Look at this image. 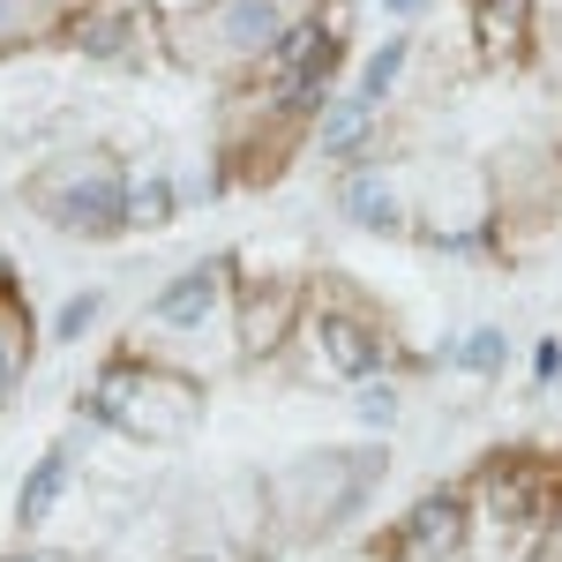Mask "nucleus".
<instances>
[{"mask_svg": "<svg viewBox=\"0 0 562 562\" xmlns=\"http://www.w3.org/2000/svg\"><path fill=\"white\" fill-rule=\"evenodd\" d=\"M375 480H383V442H360V450H301V458H285L278 473L262 480V518H270V532L285 548H307V540L338 532L368 503Z\"/></svg>", "mask_w": 562, "mask_h": 562, "instance_id": "obj_1", "label": "nucleus"}, {"mask_svg": "<svg viewBox=\"0 0 562 562\" xmlns=\"http://www.w3.org/2000/svg\"><path fill=\"white\" fill-rule=\"evenodd\" d=\"M307 15H315V0H195L166 23V45L195 76H248L256 60L301 38Z\"/></svg>", "mask_w": 562, "mask_h": 562, "instance_id": "obj_2", "label": "nucleus"}, {"mask_svg": "<svg viewBox=\"0 0 562 562\" xmlns=\"http://www.w3.org/2000/svg\"><path fill=\"white\" fill-rule=\"evenodd\" d=\"M90 420L113 428L121 442L173 450L203 420V383L180 375V368H150V360H113L98 375V390H90Z\"/></svg>", "mask_w": 562, "mask_h": 562, "instance_id": "obj_3", "label": "nucleus"}, {"mask_svg": "<svg viewBox=\"0 0 562 562\" xmlns=\"http://www.w3.org/2000/svg\"><path fill=\"white\" fill-rule=\"evenodd\" d=\"M128 195H135V180L121 166V150H105V143L60 150V158H45L38 173L23 180V203L45 225H60V233H113V225H128Z\"/></svg>", "mask_w": 562, "mask_h": 562, "instance_id": "obj_4", "label": "nucleus"}, {"mask_svg": "<svg viewBox=\"0 0 562 562\" xmlns=\"http://www.w3.org/2000/svg\"><path fill=\"white\" fill-rule=\"evenodd\" d=\"M487 188H495V225L503 233H540L562 217V143H503L487 158Z\"/></svg>", "mask_w": 562, "mask_h": 562, "instance_id": "obj_5", "label": "nucleus"}, {"mask_svg": "<svg viewBox=\"0 0 562 562\" xmlns=\"http://www.w3.org/2000/svg\"><path fill=\"white\" fill-rule=\"evenodd\" d=\"M487 217H495V188L473 166H435L428 203H420V240L428 248H473L487 240Z\"/></svg>", "mask_w": 562, "mask_h": 562, "instance_id": "obj_6", "label": "nucleus"}, {"mask_svg": "<svg viewBox=\"0 0 562 562\" xmlns=\"http://www.w3.org/2000/svg\"><path fill=\"white\" fill-rule=\"evenodd\" d=\"M307 330H315V346H323V360L346 375V383H360V375H375L383 368V323L368 315V307H315L307 315Z\"/></svg>", "mask_w": 562, "mask_h": 562, "instance_id": "obj_7", "label": "nucleus"}, {"mask_svg": "<svg viewBox=\"0 0 562 562\" xmlns=\"http://www.w3.org/2000/svg\"><path fill=\"white\" fill-rule=\"evenodd\" d=\"M390 555L397 562H458L465 555V503L458 495H428L413 503L397 532H390Z\"/></svg>", "mask_w": 562, "mask_h": 562, "instance_id": "obj_8", "label": "nucleus"}, {"mask_svg": "<svg viewBox=\"0 0 562 562\" xmlns=\"http://www.w3.org/2000/svg\"><path fill=\"white\" fill-rule=\"evenodd\" d=\"M225 293H233L225 256H211V262H195L188 278H173V285L150 301V323H158V330H173V338H195V330H211V323H217Z\"/></svg>", "mask_w": 562, "mask_h": 562, "instance_id": "obj_9", "label": "nucleus"}, {"mask_svg": "<svg viewBox=\"0 0 562 562\" xmlns=\"http://www.w3.org/2000/svg\"><path fill=\"white\" fill-rule=\"evenodd\" d=\"M293 315H301V285H248L240 307H233V323H240V352H248V360H270V352L285 346Z\"/></svg>", "mask_w": 562, "mask_h": 562, "instance_id": "obj_10", "label": "nucleus"}, {"mask_svg": "<svg viewBox=\"0 0 562 562\" xmlns=\"http://www.w3.org/2000/svg\"><path fill=\"white\" fill-rule=\"evenodd\" d=\"M480 495H487L503 518H525V510L555 503V495H548V458H532V450H503V458H487V465H480Z\"/></svg>", "mask_w": 562, "mask_h": 562, "instance_id": "obj_11", "label": "nucleus"}, {"mask_svg": "<svg viewBox=\"0 0 562 562\" xmlns=\"http://www.w3.org/2000/svg\"><path fill=\"white\" fill-rule=\"evenodd\" d=\"M532 23H540V0H473V38L495 68L532 53Z\"/></svg>", "mask_w": 562, "mask_h": 562, "instance_id": "obj_12", "label": "nucleus"}, {"mask_svg": "<svg viewBox=\"0 0 562 562\" xmlns=\"http://www.w3.org/2000/svg\"><path fill=\"white\" fill-rule=\"evenodd\" d=\"M338 203H346V217L360 225V233H383V240H397V233H413V217H405V203H397V188H390V173H346V188H338Z\"/></svg>", "mask_w": 562, "mask_h": 562, "instance_id": "obj_13", "label": "nucleus"}, {"mask_svg": "<svg viewBox=\"0 0 562 562\" xmlns=\"http://www.w3.org/2000/svg\"><path fill=\"white\" fill-rule=\"evenodd\" d=\"M68 23H76V0H0V60L60 38Z\"/></svg>", "mask_w": 562, "mask_h": 562, "instance_id": "obj_14", "label": "nucleus"}, {"mask_svg": "<svg viewBox=\"0 0 562 562\" xmlns=\"http://www.w3.org/2000/svg\"><path fill=\"white\" fill-rule=\"evenodd\" d=\"M68 480H76V458H68V442H53L38 465H31V480H23V495H15V525L23 532H38L53 510H60V495H68Z\"/></svg>", "mask_w": 562, "mask_h": 562, "instance_id": "obj_15", "label": "nucleus"}, {"mask_svg": "<svg viewBox=\"0 0 562 562\" xmlns=\"http://www.w3.org/2000/svg\"><path fill=\"white\" fill-rule=\"evenodd\" d=\"M360 135H375V98H360V90H352L346 105H330V113H323L315 150H323V158H352V150H360Z\"/></svg>", "mask_w": 562, "mask_h": 562, "instance_id": "obj_16", "label": "nucleus"}, {"mask_svg": "<svg viewBox=\"0 0 562 562\" xmlns=\"http://www.w3.org/2000/svg\"><path fill=\"white\" fill-rule=\"evenodd\" d=\"M532 68H540V90L562 105V8L532 23Z\"/></svg>", "mask_w": 562, "mask_h": 562, "instance_id": "obj_17", "label": "nucleus"}, {"mask_svg": "<svg viewBox=\"0 0 562 562\" xmlns=\"http://www.w3.org/2000/svg\"><path fill=\"white\" fill-rule=\"evenodd\" d=\"M405 53H413L405 38H383V45H375V53H368V68H360V98H375V105H383L390 90H397V76H405Z\"/></svg>", "mask_w": 562, "mask_h": 562, "instance_id": "obj_18", "label": "nucleus"}, {"mask_svg": "<svg viewBox=\"0 0 562 562\" xmlns=\"http://www.w3.org/2000/svg\"><path fill=\"white\" fill-rule=\"evenodd\" d=\"M458 368H465V375H495V368H503V330H495V323H480L473 338L458 346Z\"/></svg>", "mask_w": 562, "mask_h": 562, "instance_id": "obj_19", "label": "nucleus"}, {"mask_svg": "<svg viewBox=\"0 0 562 562\" xmlns=\"http://www.w3.org/2000/svg\"><path fill=\"white\" fill-rule=\"evenodd\" d=\"M166 217H173V188L166 180H143L128 195V225H166Z\"/></svg>", "mask_w": 562, "mask_h": 562, "instance_id": "obj_20", "label": "nucleus"}, {"mask_svg": "<svg viewBox=\"0 0 562 562\" xmlns=\"http://www.w3.org/2000/svg\"><path fill=\"white\" fill-rule=\"evenodd\" d=\"M98 307H105V293H76V301L60 307V338H83V330H90V315H98Z\"/></svg>", "mask_w": 562, "mask_h": 562, "instance_id": "obj_21", "label": "nucleus"}, {"mask_svg": "<svg viewBox=\"0 0 562 562\" xmlns=\"http://www.w3.org/2000/svg\"><path fill=\"white\" fill-rule=\"evenodd\" d=\"M532 375H540V383H555V375H562V346H555V338L532 346Z\"/></svg>", "mask_w": 562, "mask_h": 562, "instance_id": "obj_22", "label": "nucleus"}, {"mask_svg": "<svg viewBox=\"0 0 562 562\" xmlns=\"http://www.w3.org/2000/svg\"><path fill=\"white\" fill-rule=\"evenodd\" d=\"M420 8H428V0H390V15H420Z\"/></svg>", "mask_w": 562, "mask_h": 562, "instance_id": "obj_23", "label": "nucleus"}, {"mask_svg": "<svg viewBox=\"0 0 562 562\" xmlns=\"http://www.w3.org/2000/svg\"><path fill=\"white\" fill-rule=\"evenodd\" d=\"M8 562H38V555H8Z\"/></svg>", "mask_w": 562, "mask_h": 562, "instance_id": "obj_24", "label": "nucleus"}, {"mask_svg": "<svg viewBox=\"0 0 562 562\" xmlns=\"http://www.w3.org/2000/svg\"><path fill=\"white\" fill-rule=\"evenodd\" d=\"M555 525H562V503H555Z\"/></svg>", "mask_w": 562, "mask_h": 562, "instance_id": "obj_25", "label": "nucleus"}, {"mask_svg": "<svg viewBox=\"0 0 562 562\" xmlns=\"http://www.w3.org/2000/svg\"><path fill=\"white\" fill-rule=\"evenodd\" d=\"M0 405H8V397H0Z\"/></svg>", "mask_w": 562, "mask_h": 562, "instance_id": "obj_26", "label": "nucleus"}]
</instances>
